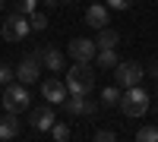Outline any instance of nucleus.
Wrapping results in <instances>:
<instances>
[{
  "label": "nucleus",
  "mask_w": 158,
  "mask_h": 142,
  "mask_svg": "<svg viewBox=\"0 0 158 142\" xmlns=\"http://www.w3.org/2000/svg\"><path fill=\"white\" fill-rule=\"evenodd\" d=\"M32 126H35V130L38 133H51V126H54L57 123V117H54V104H48V101H44V104L41 108H35L32 111Z\"/></svg>",
  "instance_id": "9"
},
{
  "label": "nucleus",
  "mask_w": 158,
  "mask_h": 142,
  "mask_svg": "<svg viewBox=\"0 0 158 142\" xmlns=\"http://www.w3.org/2000/svg\"><path fill=\"white\" fill-rule=\"evenodd\" d=\"M111 22V6L104 3V0H95V3L89 6V13H85V25H92V29H104V25Z\"/></svg>",
  "instance_id": "8"
},
{
  "label": "nucleus",
  "mask_w": 158,
  "mask_h": 142,
  "mask_svg": "<svg viewBox=\"0 0 158 142\" xmlns=\"http://www.w3.org/2000/svg\"><path fill=\"white\" fill-rule=\"evenodd\" d=\"M95 63H98V70H114L117 63H120V57H117V47H98Z\"/></svg>",
  "instance_id": "14"
},
{
  "label": "nucleus",
  "mask_w": 158,
  "mask_h": 142,
  "mask_svg": "<svg viewBox=\"0 0 158 142\" xmlns=\"http://www.w3.org/2000/svg\"><path fill=\"white\" fill-rule=\"evenodd\" d=\"M41 95H44L48 104H60V101L67 98L70 92H67V82H60V79H54V76H51V79L41 82Z\"/></svg>",
  "instance_id": "10"
},
{
  "label": "nucleus",
  "mask_w": 158,
  "mask_h": 142,
  "mask_svg": "<svg viewBox=\"0 0 158 142\" xmlns=\"http://www.w3.org/2000/svg\"><path fill=\"white\" fill-rule=\"evenodd\" d=\"M114 139H117L114 130H98V133H95V142H114Z\"/></svg>",
  "instance_id": "22"
},
{
  "label": "nucleus",
  "mask_w": 158,
  "mask_h": 142,
  "mask_svg": "<svg viewBox=\"0 0 158 142\" xmlns=\"http://www.w3.org/2000/svg\"><path fill=\"white\" fill-rule=\"evenodd\" d=\"M22 130V123H19V114H13L6 111L3 117H0V142H10V139H16Z\"/></svg>",
  "instance_id": "11"
},
{
  "label": "nucleus",
  "mask_w": 158,
  "mask_h": 142,
  "mask_svg": "<svg viewBox=\"0 0 158 142\" xmlns=\"http://www.w3.org/2000/svg\"><path fill=\"white\" fill-rule=\"evenodd\" d=\"M70 136H73V130L67 123H54V126H51V139H54V142H67Z\"/></svg>",
  "instance_id": "18"
},
{
  "label": "nucleus",
  "mask_w": 158,
  "mask_h": 142,
  "mask_svg": "<svg viewBox=\"0 0 158 142\" xmlns=\"http://www.w3.org/2000/svg\"><path fill=\"white\" fill-rule=\"evenodd\" d=\"M142 76H146V70H142L136 60H120V63L114 67V85H120V88L139 85V82H142Z\"/></svg>",
  "instance_id": "5"
},
{
  "label": "nucleus",
  "mask_w": 158,
  "mask_h": 142,
  "mask_svg": "<svg viewBox=\"0 0 158 142\" xmlns=\"http://www.w3.org/2000/svg\"><path fill=\"white\" fill-rule=\"evenodd\" d=\"M152 76H155V79H158V63H155V67H152Z\"/></svg>",
  "instance_id": "24"
},
{
  "label": "nucleus",
  "mask_w": 158,
  "mask_h": 142,
  "mask_svg": "<svg viewBox=\"0 0 158 142\" xmlns=\"http://www.w3.org/2000/svg\"><path fill=\"white\" fill-rule=\"evenodd\" d=\"M41 57H38V51L35 54H29V57H22V63L16 67V82H22V85H32V82H38V76H41Z\"/></svg>",
  "instance_id": "6"
},
{
  "label": "nucleus",
  "mask_w": 158,
  "mask_h": 142,
  "mask_svg": "<svg viewBox=\"0 0 158 142\" xmlns=\"http://www.w3.org/2000/svg\"><path fill=\"white\" fill-rule=\"evenodd\" d=\"M60 3H73V0H60Z\"/></svg>",
  "instance_id": "25"
},
{
  "label": "nucleus",
  "mask_w": 158,
  "mask_h": 142,
  "mask_svg": "<svg viewBox=\"0 0 158 142\" xmlns=\"http://www.w3.org/2000/svg\"><path fill=\"white\" fill-rule=\"evenodd\" d=\"M10 6H13V13H22V16H29V13L38 10V0H10Z\"/></svg>",
  "instance_id": "17"
},
{
  "label": "nucleus",
  "mask_w": 158,
  "mask_h": 142,
  "mask_svg": "<svg viewBox=\"0 0 158 142\" xmlns=\"http://www.w3.org/2000/svg\"><path fill=\"white\" fill-rule=\"evenodd\" d=\"M136 139L139 142H158V126H142V130H136Z\"/></svg>",
  "instance_id": "20"
},
{
  "label": "nucleus",
  "mask_w": 158,
  "mask_h": 142,
  "mask_svg": "<svg viewBox=\"0 0 158 142\" xmlns=\"http://www.w3.org/2000/svg\"><path fill=\"white\" fill-rule=\"evenodd\" d=\"M149 92L142 85H130L123 88V95H120V111L127 114V117H142V114L149 111Z\"/></svg>",
  "instance_id": "2"
},
{
  "label": "nucleus",
  "mask_w": 158,
  "mask_h": 142,
  "mask_svg": "<svg viewBox=\"0 0 158 142\" xmlns=\"http://www.w3.org/2000/svg\"><path fill=\"white\" fill-rule=\"evenodd\" d=\"M120 44V35H117L111 25H104V29H98V38H95V47H117Z\"/></svg>",
  "instance_id": "15"
},
{
  "label": "nucleus",
  "mask_w": 158,
  "mask_h": 142,
  "mask_svg": "<svg viewBox=\"0 0 158 142\" xmlns=\"http://www.w3.org/2000/svg\"><path fill=\"white\" fill-rule=\"evenodd\" d=\"M0 10H3V0H0Z\"/></svg>",
  "instance_id": "26"
},
{
  "label": "nucleus",
  "mask_w": 158,
  "mask_h": 142,
  "mask_svg": "<svg viewBox=\"0 0 158 142\" xmlns=\"http://www.w3.org/2000/svg\"><path fill=\"white\" fill-rule=\"evenodd\" d=\"M85 104H89V95H73V92L60 101V108L67 111L70 117H79V114H85Z\"/></svg>",
  "instance_id": "12"
},
{
  "label": "nucleus",
  "mask_w": 158,
  "mask_h": 142,
  "mask_svg": "<svg viewBox=\"0 0 158 142\" xmlns=\"http://www.w3.org/2000/svg\"><path fill=\"white\" fill-rule=\"evenodd\" d=\"M104 3H108L111 10H130V3H133V0H104Z\"/></svg>",
  "instance_id": "23"
},
{
  "label": "nucleus",
  "mask_w": 158,
  "mask_h": 142,
  "mask_svg": "<svg viewBox=\"0 0 158 142\" xmlns=\"http://www.w3.org/2000/svg\"><path fill=\"white\" fill-rule=\"evenodd\" d=\"M92 88H95V70H92V63L73 60V67L67 70V92H73V95H89Z\"/></svg>",
  "instance_id": "1"
},
{
  "label": "nucleus",
  "mask_w": 158,
  "mask_h": 142,
  "mask_svg": "<svg viewBox=\"0 0 158 142\" xmlns=\"http://www.w3.org/2000/svg\"><path fill=\"white\" fill-rule=\"evenodd\" d=\"M0 35H3L6 41H25V38L32 35L29 16H22V13H10V16L0 22Z\"/></svg>",
  "instance_id": "3"
},
{
  "label": "nucleus",
  "mask_w": 158,
  "mask_h": 142,
  "mask_svg": "<svg viewBox=\"0 0 158 142\" xmlns=\"http://www.w3.org/2000/svg\"><path fill=\"white\" fill-rule=\"evenodd\" d=\"M29 85H22V82H6L3 88V108L13 111V114H22V111H29Z\"/></svg>",
  "instance_id": "4"
},
{
  "label": "nucleus",
  "mask_w": 158,
  "mask_h": 142,
  "mask_svg": "<svg viewBox=\"0 0 158 142\" xmlns=\"http://www.w3.org/2000/svg\"><path fill=\"white\" fill-rule=\"evenodd\" d=\"M155 95H158V92H155Z\"/></svg>",
  "instance_id": "28"
},
{
  "label": "nucleus",
  "mask_w": 158,
  "mask_h": 142,
  "mask_svg": "<svg viewBox=\"0 0 158 142\" xmlns=\"http://www.w3.org/2000/svg\"><path fill=\"white\" fill-rule=\"evenodd\" d=\"M95 54H98V47H95L92 38H73V41H70V57H73V60L92 63V60H95Z\"/></svg>",
  "instance_id": "7"
},
{
  "label": "nucleus",
  "mask_w": 158,
  "mask_h": 142,
  "mask_svg": "<svg viewBox=\"0 0 158 142\" xmlns=\"http://www.w3.org/2000/svg\"><path fill=\"white\" fill-rule=\"evenodd\" d=\"M29 25H32V32H44L48 29V16H44V13H29Z\"/></svg>",
  "instance_id": "19"
},
{
  "label": "nucleus",
  "mask_w": 158,
  "mask_h": 142,
  "mask_svg": "<svg viewBox=\"0 0 158 142\" xmlns=\"http://www.w3.org/2000/svg\"><path fill=\"white\" fill-rule=\"evenodd\" d=\"M38 57H41V67L51 70V73H60L63 70V54L54 47H44V51H38Z\"/></svg>",
  "instance_id": "13"
},
{
  "label": "nucleus",
  "mask_w": 158,
  "mask_h": 142,
  "mask_svg": "<svg viewBox=\"0 0 158 142\" xmlns=\"http://www.w3.org/2000/svg\"><path fill=\"white\" fill-rule=\"evenodd\" d=\"M13 79H16V70L6 67V63H0V85H6V82H13Z\"/></svg>",
  "instance_id": "21"
},
{
  "label": "nucleus",
  "mask_w": 158,
  "mask_h": 142,
  "mask_svg": "<svg viewBox=\"0 0 158 142\" xmlns=\"http://www.w3.org/2000/svg\"><path fill=\"white\" fill-rule=\"evenodd\" d=\"M120 95H123V88H120V85H108V88H101V104H104V108L120 104Z\"/></svg>",
  "instance_id": "16"
},
{
  "label": "nucleus",
  "mask_w": 158,
  "mask_h": 142,
  "mask_svg": "<svg viewBox=\"0 0 158 142\" xmlns=\"http://www.w3.org/2000/svg\"><path fill=\"white\" fill-rule=\"evenodd\" d=\"M92 3H95V0H92Z\"/></svg>",
  "instance_id": "27"
}]
</instances>
